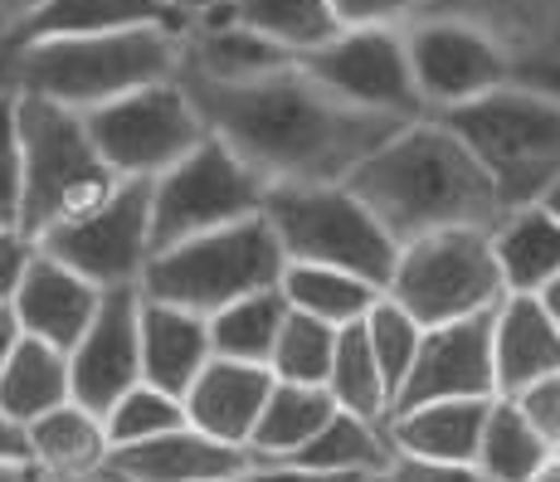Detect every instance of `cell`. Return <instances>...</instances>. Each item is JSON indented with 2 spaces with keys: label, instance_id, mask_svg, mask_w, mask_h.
Masks as SVG:
<instances>
[{
  "label": "cell",
  "instance_id": "cell-52",
  "mask_svg": "<svg viewBox=\"0 0 560 482\" xmlns=\"http://www.w3.org/2000/svg\"><path fill=\"white\" fill-rule=\"evenodd\" d=\"M103 482H107V478H103ZM234 482H240V478H234Z\"/></svg>",
  "mask_w": 560,
  "mask_h": 482
},
{
  "label": "cell",
  "instance_id": "cell-45",
  "mask_svg": "<svg viewBox=\"0 0 560 482\" xmlns=\"http://www.w3.org/2000/svg\"><path fill=\"white\" fill-rule=\"evenodd\" d=\"M176 5V15L186 20V25H196V20H214V15H224V10L234 5V0H171Z\"/></svg>",
  "mask_w": 560,
  "mask_h": 482
},
{
  "label": "cell",
  "instance_id": "cell-3",
  "mask_svg": "<svg viewBox=\"0 0 560 482\" xmlns=\"http://www.w3.org/2000/svg\"><path fill=\"white\" fill-rule=\"evenodd\" d=\"M180 69V30L137 25L107 30V35H63L30 39V45L0 49V93H35L89 113L147 83L176 79Z\"/></svg>",
  "mask_w": 560,
  "mask_h": 482
},
{
  "label": "cell",
  "instance_id": "cell-30",
  "mask_svg": "<svg viewBox=\"0 0 560 482\" xmlns=\"http://www.w3.org/2000/svg\"><path fill=\"white\" fill-rule=\"evenodd\" d=\"M322 390L331 395V404L357 420H371V424H385L390 420V380L381 375L371 356V341H365L361 321L337 331V351H331V371L322 380Z\"/></svg>",
  "mask_w": 560,
  "mask_h": 482
},
{
  "label": "cell",
  "instance_id": "cell-5",
  "mask_svg": "<svg viewBox=\"0 0 560 482\" xmlns=\"http://www.w3.org/2000/svg\"><path fill=\"white\" fill-rule=\"evenodd\" d=\"M492 176L502 205L541 200L560 180V93L502 83L482 98L439 113Z\"/></svg>",
  "mask_w": 560,
  "mask_h": 482
},
{
  "label": "cell",
  "instance_id": "cell-28",
  "mask_svg": "<svg viewBox=\"0 0 560 482\" xmlns=\"http://www.w3.org/2000/svg\"><path fill=\"white\" fill-rule=\"evenodd\" d=\"M331 395L322 385H293V380H273L268 390V404L258 414L254 434H249V454L254 463H273V458H288L293 448H303L322 424L331 420Z\"/></svg>",
  "mask_w": 560,
  "mask_h": 482
},
{
  "label": "cell",
  "instance_id": "cell-8",
  "mask_svg": "<svg viewBox=\"0 0 560 482\" xmlns=\"http://www.w3.org/2000/svg\"><path fill=\"white\" fill-rule=\"evenodd\" d=\"M385 297H395L419 327L492 313L508 297V287L492 259L488 230L458 224V230H434L400 244L385 278Z\"/></svg>",
  "mask_w": 560,
  "mask_h": 482
},
{
  "label": "cell",
  "instance_id": "cell-35",
  "mask_svg": "<svg viewBox=\"0 0 560 482\" xmlns=\"http://www.w3.org/2000/svg\"><path fill=\"white\" fill-rule=\"evenodd\" d=\"M186 424V410H180V395L161 390V385L137 380L132 390H122L113 404L103 410V428H107V448L122 444H142V438H156L166 428Z\"/></svg>",
  "mask_w": 560,
  "mask_h": 482
},
{
  "label": "cell",
  "instance_id": "cell-19",
  "mask_svg": "<svg viewBox=\"0 0 560 482\" xmlns=\"http://www.w3.org/2000/svg\"><path fill=\"white\" fill-rule=\"evenodd\" d=\"M98 303H103L98 283H89L69 263H59L54 254L39 249L35 263L20 278L15 297H10V313H15L25 337H39L49 346L69 351L83 337V327L93 321V313H98Z\"/></svg>",
  "mask_w": 560,
  "mask_h": 482
},
{
  "label": "cell",
  "instance_id": "cell-11",
  "mask_svg": "<svg viewBox=\"0 0 560 482\" xmlns=\"http://www.w3.org/2000/svg\"><path fill=\"white\" fill-rule=\"evenodd\" d=\"M39 249L98 287L137 283L152 259V180H117L98 205L39 234Z\"/></svg>",
  "mask_w": 560,
  "mask_h": 482
},
{
  "label": "cell",
  "instance_id": "cell-13",
  "mask_svg": "<svg viewBox=\"0 0 560 482\" xmlns=\"http://www.w3.org/2000/svg\"><path fill=\"white\" fill-rule=\"evenodd\" d=\"M298 63L327 93H337L341 103L361 107V113L390 117V122L424 117V103H419L415 79H409L400 25H341L337 35L307 49Z\"/></svg>",
  "mask_w": 560,
  "mask_h": 482
},
{
  "label": "cell",
  "instance_id": "cell-44",
  "mask_svg": "<svg viewBox=\"0 0 560 482\" xmlns=\"http://www.w3.org/2000/svg\"><path fill=\"white\" fill-rule=\"evenodd\" d=\"M39 5H45V0H0V45H5V39L15 35Z\"/></svg>",
  "mask_w": 560,
  "mask_h": 482
},
{
  "label": "cell",
  "instance_id": "cell-27",
  "mask_svg": "<svg viewBox=\"0 0 560 482\" xmlns=\"http://www.w3.org/2000/svg\"><path fill=\"white\" fill-rule=\"evenodd\" d=\"M278 293L288 297L293 313H307L327 327H351L371 313V303L385 293L371 278H357L347 268H322V263H283L278 273Z\"/></svg>",
  "mask_w": 560,
  "mask_h": 482
},
{
  "label": "cell",
  "instance_id": "cell-18",
  "mask_svg": "<svg viewBox=\"0 0 560 482\" xmlns=\"http://www.w3.org/2000/svg\"><path fill=\"white\" fill-rule=\"evenodd\" d=\"M268 390H273V371L268 366L210 356L196 380L186 385V395H180V410H186V424H196L200 434L234 448H249V434L268 404Z\"/></svg>",
  "mask_w": 560,
  "mask_h": 482
},
{
  "label": "cell",
  "instance_id": "cell-46",
  "mask_svg": "<svg viewBox=\"0 0 560 482\" xmlns=\"http://www.w3.org/2000/svg\"><path fill=\"white\" fill-rule=\"evenodd\" d=\"M0 482H59L49 478L39 463H30V458H20V463H0Z\"/></svg>",
  "mask_w": 560,
  "mask_h": 482
},
{
  "label": "cell",
  "instance_id": "cell-40",
  "mask_svg": "<svg viewBox=\"0 0 560 482\" xmlns=\"http://www.w3.org/2000/svg\"><path fill=\"white\" fill-rule=\"evenodd\" d=\"M429 0H331L337 25H405Z\"/></svg>",
  "mask_w": 560,
  "mask_h": 482
},
{
  "label": "cell",
  "instance_id": "cell-48",
  "mask_svg": "<svg viewBox=\"0 0 560 482\" xmlns=\"http://www.w3.org/2000/svg\"><path fill=\"white\" fill-rule=\"evenodd\" d=\"M536 297H541V307H546V313H551V321L560 327V278H551V283H546Z\"/></svg>",
  "mask_w": 560,
  "mask_h": 482
},
{
  "label": "cell",
  "instance_id": "cell-7",
  "mask_svg": "<svg viewBox=\"0 0 560 482\" xmlns=\"http://www.w3.org/2000/svg\"><path fill=\"white\" fill-rule=\"evenodd\" d=\"M264 220L288 263L347 268L357 278H371L375 287H385L395 268V249H400L347 180L268 186Z\"/></svg>",
  "mask_w": 560,
  "mask_h": 482
},
{
  "label": "cell",
  "instance_id": "cell-41",
  "mask_svg": "<svg viewBox=\"0 0 560 482\" xmlns=\"http://www.w3.org/2000/svg\"><path fill=\"white\" fill-rule=\"evenodd\" d=\"M35 254H39L35 234H25L20 224H5V230H0V303L15 297L20 278H25V268L35 263Z\"/></svg>",
  "mask_w": 560,
  "mask_h": 482
},
{
  "label": "cell",
  "instance_id": "cell-1",
  "mask_svg": "<svg viewBox=\"0 0 560 482\" xmlns=\"http://www.w3.org/2000/svg\"><path fill=\"white\" fill-rule=\"evenodd\" d=\"M190 103L200 107L210 137H220L240 161L264 176V186H317L347 180L400 122L361 113L327 93L303 63L249 83L186 79Z\"/></svg>",
  "mask_w": 560,
  "mask_h": 482
},
{
  "label": "cell",
  "instance_id": "cell-34",
  "mask_svg": "<svg viewBox=\"0 0 560 482\" xmlns=\"http://www.w3.org/2000/svg\"><path fill=\"white\" fill-rule=\"evenodd\" d=\"M337 331L341 327H327V321H317V317L293 313V307H288L283 331H278L273 351H268V371H273V380L322 385V380H327V371H331Z\"/></svg>",
  "mask_w": 560,
  "mask_h": 482
},
{
  "label": "cell",
  "instance_id": "cell-22",
  "mask_svg": "<svg viewBox=\"0 0 560 482\" xmlns=\"http://www.w3.org/2000/svg\"><path fill=\"white\" fill-rule=\"evenodd\" d=\"M492 400H424L385 420V444L400 458L424 463H472Z\"/></svg>",
  "mask_w": 560,
  "mask_h": 482
},
{
  "label": "cell",
  "instance_id": "cell-37",
  "mask_svg": "<svg viewBox=\"0 0 560 482\" xmlns=\"http://www.w3.org/2000/svg\"><path fill=\"white\" fill-rule=\"evenodd\" d=\"M508 400L522 410V420L536 428V434L546 438V444L560 454V371L556 375H541V380H532L526 390L508 395Z\"/></svg>",
  "mask_w": 560,
  "mask_h": 482
},
{
  "label": "cell",
  "instance_id": "cell-38",
  "mask_svg": "<svg viewBox=\"0 0 560 482\" xmlns=\"http://www.w3.org/2000/svg\"><path fill=\"white\" fill-rule=\"evenodd\" d=\"M20 224V156H15V107L0 93V230Z\"/></svg>",
  "mask_w": 560,
  "mask_h": 482
},
{
  "label": "cell",
  "instance_id": "cell-39",
  "mask_svg": "<svg viewBox=\"0 0 560 482\" xmlns=\"http://www.w3.org/2000/svg\"><path fill=\"white\" fill-rule=\"evenodd\" d=\"M381 482H492L478 463H424V458H400L381 468Z\"/></svg>",
  "mask_w": 560,
  "mask_h": 482
},
{
  "label": "cell",
  "instance_id": "cell-17",
  "mask_svg": "<svg viewBox=\"0 0 560 482\" xmlns=\"http://www.w3.org/2000/svg\"><path fill=\"white\" fill-rule=\"evenodd\" d=\"M254 468L249 448L220 444L200 434L196 424H176L142 444L107 448L103 473L107 482H234Z\"/></svg>",
  "mask_w": 560,
  "mask_h": 482
},
{
  "label": "cell",
  "instance_id": "cell-6",
  "mask_svg": "<svg viewBox=\"0 0 560 482\" xmlns=\"http://www.w3.org/2000/svg\"><path fill=\"white\" fill-rule=\"evenodd\" d=\"M283 263V249H278L264 210H258L249 220L220 224V230L190 234V239L156 249L137 278V293L210 317L234 297L273 287Z\"/></svg>",
  "mask_w": 560,
  "mask_h": 482
},
{
  "label": "cell",
  "instance_id": "cell-15",
  "mask_svg": "<svg viewBox=\"0 0 560 482\" xmlns=\"http://www.w3.org/2000/svg\"><path fill=\"white\" fill-rule=\"evenodd\" d=\"M137 283L103 287V303L93 321L83 327V337L73 341L69 356V390L89 410H107L122 390H132L142 380V351H137Z\"/></svg>",
  "mask_w": 560,
  "mask_h": 482
},
{
  "label": "cell",
  "instance_id": "cell-9",
  "mask_svg": "<svg viewBox=\"0 0 560 482\" xmlns=\"http://www.w3.org/2000/svg\"><path fill=\"white\" fill-rule=\"evenodd\" d=\"M264 196L268 186L249 161H240L220 137L205 132V142L152 176V254L190 234L249 220L264 210Z\"/></svg>",
  "mask_w": 560,
  "mask_h": 482
},
{
  "label": "cell",
  "instance_id": "cell-50",
  "mask_svg": "<svg viewBox=\"0 0 560 482\" xmlns=\"http://www.w3.org/2000/svg\"><path fill=\"white\" fill-rule=\"evenodd\" d=\"M541 200H546V205H551V210L560 214V180H556V186H551V190H546V196H541Z\"/></svg>",
  "mask_w": 560,
  "mask_h": 482
},
{
  "label": "cell",
  "instance_id": "cell-29",
  "mask_svg": "<svg viewBox=\"0 0 560 482\" xmlns=\"http://www.w3.org/2000/svg\"><path fill=\"white\" fill-rule=\"evenodd\" d=\"M273 463H303V468H327V473H375L390 463V444H385V424L357 420L347 410H331V420L307 438L303 448H293L288 458Z\"/></svg>",
  "mask_w": 560,
  "mask_h": 482
},
{
  "label": "cell",
  "instance_id": "cell-51",
  "mask_svg": "<svg viewBox=\"0 0 560 482\" xmlns=\"http://www.w3.org/2000/svg\"><path fill=\"white\" fill-rule=\"evenodd\" d=\"M83 482H103V478H83Z\"/></svg>",
  "mask_w": 560,
  "mask_h": 482
},
{
  "label": "cell",
  "instance_id": "cell-2",
  "mask_svg": "<svg viewBox=\"0 0 560 482\" xmlns=\"http://www.w3.org/2000/svg\"><path fill=\"white\" fill-rule=\"evenodd\" d=\"M347 186L365 200V210L385 224L395 244H409L434 230H492L508 210L478 166V156L463 146V137L439 117H409L371 156L347 176Z\"/></svg>",
  "mask_w": 560,
  "mask_h": 482
},
{
  "label": "cell",
  "instance_id": "cell-43",
  "mask_svg": "<svg viewBox=\"0 0 560 482\" xmlns=\"http://www.w3.org/2000/svg\"><path fill=\"white\" fill-rule=\"evenodd\" d=\"M20 458H30L25 424H15L5 410H0V463H20Z\"/></svg>",
  "mask_w": 560,
  "mask_h": 482
},
{
  "label": "cell",
  "instance_id": "cell-25",
  "mask_svg": "<svg viewBox=\"0 0 560 482\" xmlns=\"http://www.w3.org/2000/svg\"><path fill=\"white\" fill-rule=\"evenodd\" d=\"M137 25H171L186 30L171 0H45L15 35L10 45H30V39H63V35H107V30H137Z\"/></svg>",
  "mask_w": 560,
  "mask_h": 482
},
{
  "label": "cell",
  "instance_id": "cell-49",
  "mask_svg": "<svg viewBox=\"0 0 560 482\" xmlns=\"http://www.w3.org/2000/svg\"><path fill=\"white\" fill-rule=\"evenodd\" d=\"M532 482H560V454H551L541 463V473H532Z\"/></svg>",
  "mask_w": 560,
  "mask_h": 482
},
{
  "label": "cell",
  "instance_id": "cell-47",
  "mask_svg": "<svg viewBox=\"0 0 560 482\" xmlns=\"http://www.w3.org/2000/svg\"><path fill=\"white\" fill-rule=\"evenodd\" d=\"M15 337H20V321H15V313H10V303H0V361L10 356Z\"/></svg>",
  "mask_w": 560,
  "mask_h": 482
},
{
  "label": "cell",
  "instance_id": "cell-4",
  "mask_svg": "<svg viewBox=\"0 0 560 482\" xmlns=\"http://www.w3.org/2000/svg\"><path fill=\"white\" fill-rule=\"evenodd\" d=\"M15 107V156H20V230L45 234L69 214L98 205L117 176L93 146L83 113L35 93H10Z\"/></svg>",
  "mask_w": 560,
  "mask_h": 482
},
{
  "label": "cell",
  "instance_id": "cell-23",
  "mask_svg": "<svg viewBox=\"0 0 560 482\" xmlns=\"http://www.w3.org/2000/svg\"><path fill=\"white\" fill-rule=\"evenodd\" d=\"M488 239L508 293H541L551 278H560V214L546 200L508 205Z\"/></svg>",
  "mask_w": 560,
  "mask_h": 482
},
{
  "label": "cell",
  "instance_id": "cell-24",
  "mask_svg": "<svg viewBox=\"0 0 560 482\" xmlns=\"http://www.w3.org/2000/svg\"><path fill=\"white\" fill-rule=\"evenodd\" d=\"M25 444H30V463H39L49 478L83 482L103 473L107 428L98 410H89L79 400H63L25 424Z\"/></svg>",
  "mask_w": 560,
  "mask_h": 482
},
{
  "label": "cell",
  "instance_id": "cell-14",
  "mask_svg": "<svg viewBox=\"0 0 560 482\" xmlns=\"http://www.w3.org/2000/svg\"><path fill=\"white\" fill-rule=\"evenodd\" d=\"M492 313L439 321V327L419 331L415 361H409L400 390H395V410L424 400H492Z\"/></svg>",
  "mask_w": 560,
  "mask_h": 482
},
{
  "label": "cell",
  "instance_id": "cell-36",
  "mask_svg": "<svg viewBox=\"0 0 560 482\" xmlns=\"http://www.w3.org/2000/svg\"><path fill=\"white\" fill-rule=\"evenodd\" d=\"M361 331H365V341H371V356H375V366H381V375L390 380V395L400 390V380H405V371H409V361H415V346H419V321L405 313L395 297H375L371 303V313L361 317ZM395 404V400H390Z\"/></svg>",
  "mask_w": 560,
  "mask_h": 482
},
{
  "label": "cell",
  "instance_id": "cell-10",
  "mask_svg": "<svg viewBox=\"0 0 560 482\" xmlns=\"http://www.w3.org/2000/svg\"><path fill=\"white\" fill-rule=\"evenodd\" d=\"M83 127H89L93 146L117 180L161 176L171 161H180L210 132L180 79L147 83V89H132L113 103L89 107Z\"/></svg>",
  "mask_w": 560,
  "mask_h": 482
},
{
  "label": "cell",
  "instance_id": "cell-12",
  "mask_svg": "<svg viewBox=\"0 0 560 482\" xmlns=\"http://www.w3.org/2000/svg\"><path fill=\"white\" fill-rule=\"evenodd\" d=\"M405 59L415 93L429 117L454 113V107L482 98V93L516 83L512 54L488 35V30L468 25L458 15H415L400 25Z\"/></svg>",
  "mask_w": 560,
  "mask_h": 482
},
{
  "label": "cell",
  "instance_id": "cell-31",
  "mask_svg": "<svg viewBox=\"0 0 560 482\" xmlns=\"http://www.w3.org/2000/svg\"><path fill=\"white\" fill-rule=\"evenodd\" d=\"M283 317H288V297L278 293V283L234 297L220 313H210V351L230 361L268 366V351H273L278 331H283Z\"/></svg>",
  "mask_w": 560,
  "mask_h": 482
},
{
  "label": "cell",
  "instance_id": "cell-42",
  "mask_svg": "<svg viewBox=\"0 0 560 482\" xmlns=\"http://www.w3.org/2000/svg\"><path fill=\"white\" fill-rule=\"evenodd\" d=\"M240 482H381L375 473H327V468L303 463H254Z\"/></svg>",
  "mask_w": 560,
  "mask_h": 482
},
{
  "label": "cell",
  "instance_id": "cell-20",
  "mask_svg": "<svg viewBox=\"0 0 560 482\" xmlns=\"http://www.w3.org/2000/svg\"><path fill=\"white\" fill-rule=\"evenodd\" d=\"M560 371V327L536 293H508L492 307V385L516 395Z\"/></svg>",
  "mask_w": 560,
  "mask_h": 482
},
{
  "label": "cell",
  "instance_id": "cell-16",
  "mask_svg": "<svg viewBox=\"0 0 560 482\" xmlns=\"http://www.w3.org/2000/svg\"><path fill=\"white\" fill-rule=\"evenodd\" d=\"M424 10L488 30L512 54L516 83L560 93V0H429Z\"/></svg>",
  "mask_w": 560,
  "mask_h": 482
},
{
  "label": "cell",
  "instance_id": "cell-32",
  "mask_svg": "<svg viewBox=\"0 0 560 482\" xmlns=\"http://www.w3.org/2000/svg\"><path fill=\"white\" fill-rule=\"evenodd\" d=\"M551 454L556 448L522 420V410H516L508 395H492L472 463H478L492 482H532V473H541V463Z\"/></svg>",
  "mask_w": 560,
  "mask_h": 482
},
{
  "label": "cell",
  "instance_id": "cell-21",
  "mask_svg": "<svg viewBox=\"0 0 560 482\" xmlns=\"http://www.w3.org/2000/svg\"><path fill=\"white\" fill-rule=\"evenodd\" d=\"M137 351H142V380L161 385L171 395H186V385L200 375L210 351V317L190 307L142 297L137 303Z\"/></svg>",
  "mask_w": 560,
  "mask_h": 482
},
{
  "label": "cell",
  "instance_id": "cell-26",
  "mask_svg": "<svg viewBox=\"0 0 560 482\" xmlns=\"http://www.w3.org/2000/svg\"><path fill=\"white\" fill-rule=\"evenodd\" d=\"M63 400H73L69 356H63L59 346H49V341L20 331L10 356L0 361V410H5L15 424H30Z\"/></svg>",
  "mask_w": 560,
  "mask_h": 482
},
{
  "label": "cell",
  "instance_id": "cell-33",
  "mask_svg": "<svg viewBox=\"0 0 560 482\" xmlns=\"http://www.w3.org/2000/svg\"><path fill=\"white\" fill-rule=\"evenodd\" d=\"M224 15L249 25L254 35L273 39V45L293 49L298 59L341 30L337 15H331V0H234Z\"/></svg>",
  "mask_w": 560,
  "mask_h": 482
}]
</instances>
